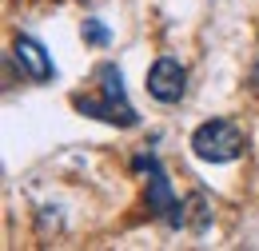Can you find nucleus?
<instances>
[{"label":"nucleus","mask_w":259,"mask_h":251,"mask_svg":"<svg viewBox=\"0 0 259 251\" xmlns=\"http://www.w3.org/2000/svg\"><path fill=\"white\" fill-rule=\"evenodd\" d=\"M96 80H100V96H72L76 112L96 116V120L116 124V128H136L140 124L136 108H132L128 96H124V76H120V68H116V64H100Z\"/></svg>","instance_id":"1"},{"label":"nucleus","mask_w":259,"mask_h":251,"mask_svg":"<svg viewBox=\"0 0 259 251\" xmlns=\"http://www.w3.org/2000/svg\"><path fill=\"white\" fill-rule=\"evenodd\" d=\"M243 148H247V136L231 120H207L192 132V152L203 163H231L243 156Z\"/></svg>","instance_id":"2"},{"label":"nucleus","mask_w":259,"mask_h":251,"mask_svg":"<svg viewBox=\"0 0 259 251\" xmlns=\"http://www.w3.org/2000/svg\"><path fill=\"white\" fill-rule=\"evenodd\" d=\"M136 168H148V212L156 216V220H163L167 227H184V203L171 195V184H167V176L160 172V163L152 156H140L136 159Z\"/></svg>","instance_id":"3"},{"label":"nucleus","mask_w":259,"mask_h":251,"mask_svg":"<svg viewBox=\"0 0 259 251\" xmlns=\"http://www.w3.org/2000/svg\"><path fill=\"white\" fill-rule=\"evenodd\" d=\"M148 92L160 104H180L188 92V72L176 56H160V60L148 68Z\"/></svg>","instance_id":"4"},{"label":"nucleus","mask_w":259,"mask_h":251,"mask_svg":"<svg viewBox=\"0 0 259 251\" xmlns=\"http://www.w3.org/2000/svg\"><path fill=\"white\" fill-rule=\"evenodd\" d=\"M12 56H16V64L28 72V80H36V84H44V80H52V76H56L52 56L44 52V44L32 40V36H16V40H12Z\"/></svg>","instance_id":"5"},{"label":"nucleus","mask_w":259,"mask_h":251,"mask_svg":"<svg viewBox=\"0 0 259 251\" xmlns=\"http://www.w3.org/2000/svg\"><path fill=\"white\" fill-rule=\"evenodd\" d=\"M84 40H88V44H96V48H104V44L112 40V32H108L96 16H92V20H84Z\"/></svg>","instance_id":"6"}]
</instances>
